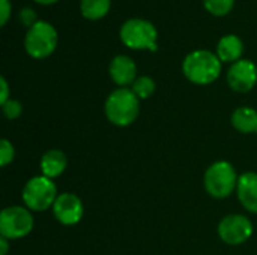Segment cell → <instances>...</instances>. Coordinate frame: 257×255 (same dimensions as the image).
<instances>
[{
	"mask_svg": "<svg viewBox=\"0 0 257 255\" xmlns=\"http://www.w3.org/2000/svg\"><path fill=\"white\" fill-rule=\"evenodd\" d=\"M104 114L107 120L119 128L133 125L140 114V99L128 87H117L104 102Z\"/></svg>",
	"mask_w": 257,
	"mask_h": 255,
	"instance_id": "obj_1",
	"label": "cell"
},
{
	"mask_svg": "<svg viewBox=\"0 0 257 255\" xmlns=\"http://www.w3.org/2000/svg\"><path fill=\"white\" fill-rule=\"evenodd\" d=\"M221 60L217 53L209 50H196L182 62V72L188 81L197 86L212 84L221 74Z\"/></svg>",
	"mask_w": 257,
	"mask_h": 255,
	"instance_id": "obj_2",
	"label": "cell"
},
{
	"mask_svg": "<svg viewBox=\"0 0 257 255\" xmlns=\"http://www.w3.org/2000/svg\"><path fill=\"white\" fill-rule=\"evenodd\" d=\"M239 176L229 161H215L208 167L203 176L206 192L215 200H224L236 192Z\"/></svg>",
	"mask_w": 257,
	"mask_h": 255,
	"instance_id": "obj_3",
	"label": "cell"
},
{
	"mask_svg": "<svg viewBox=\"0 0 257 255\" xmlns=\"http://www.w3.org/2000/svg\"><path fill=\"white\" fill-rule=\"evenodd\" d=\"M57 197L59 194L56 183L53 182V179H48L42 174L29 179L21 192L24 206L32 212H45L48 209H53Z\"/></svg>",
	"mask_w": 257,
	"mask_h": 255,
	"instance_id": "obj_4",
	"label": "cell"
},
{
	"mask_svg": "<svg viewBox=\"0 0 257 255\" xmlns=\"http://www.w3.org/2000/svg\"><path fill=\"white\" fill-rule=\"evenodd\" d=\"M120 41L131 50H149L157 51L158 32L155 26L143 18L126 20L119 32Z\"/></svg>",
	"mask_w": 257,
	"mask_h": 255,
	"instance_id": "obj_5",
	"label": "cell"
},
{
	"mask_svg": "<svg viewBox=\"0 0 257 255\" xmlns=\"http://www.w3.org/2000/svg\"><path fill=\"white\" fill-rule=\"evenodd\" d=\"M35 219L26 206H8L0 213V236L8 240H18L32 233Z\"/></svg>",
	"mask_w": 257,
	"mask_h": 255,
	"instance_id": "obj_6",
	"label": "cell"
},
{
	"mask_svg": "<svg viewBox=\"0 0 257 255\" xmlns=\"http://www.w3.org/2000/svg\"><path fill=\"white\" fill-rule=\"evenodd\" d=\"M57 47V32L47 21L33 24L24 36V48L32 59H47Z\"/></svg>",
	"mask_w": 257,
	"mask_h": 255,
	"instance_id": "obj_7",
	"label": "cell"
},
{
	"mask_svg": "<svg viewBox=\"0 0 257 255\" xmlns=\"http://www.w3.org/2000/svg\"><path fill=\"white\" fill-rule=\"evenodd\" d=\"M218 236L220 239L230 246H238L245 243L254 231V225L251 219L241 213H232L224 216L218 224Z\"/></svg>",
	"mask_w": 257,
	"mask_h": 255,
	"instance_id": "obj_8",
	"label": "cell"
},
{
	"mask_svg": "<svg viewBox=\"0 0 257 255\" xmlns=\"http://www.w3.org/2000/svg\"><path fill=\"white\" fill-rule=\"evenodd\" d=\"M53 215L62 225L71 227L81 221L84 215V206L78 195L72 192H62L53 204Z\"/></svg>",
	"mask_w": 257,
	"mask_h": 255,
	"instance_id": "obj_9",
	"label": "cell"
},
{
	"mask_svg": "<svg viewBox=\"0 0 257 255\" xmlns=\"http://www.w3.org/2000/svg\"><path fill=\"white\" fill-rule=\"evenodd\" d=\"M227 84L233 92L247 93L257 84V66L248 59H241L227 71Z\"/></svg>",
	"mask_w": 257,
	"mask_h": 255,
	"instance_id": "obj_10",
	"label": "cell"
},
{
	"mask_svg": "<svg viewBox=\"0 0 257 255\" xmlns=\"http://www.w3.org/2000/svg\"><path fill=\"white\" fill-rule=\"evenodd\" d=\"M108 74H110V78L113 80V83L117 84L119 87L133 86V83L137 80L136 62L125 54H119V56L113 57V60L110 62Z\"/></svg>",
	"mask_w": 257,
	"mask_h": 255,
	"instance_id": "obj_11",
	"label": "cell"
},
{
	"mask_svg": "<svg viewBox=\"0 0 257 255\" xmlns=\"http://www.w3.org/2000/svg\"><path fill=\"white\" fill-rule=\"evenodd\" d=\"M236 195L247 212L257 215V173L247 171L239 176Z\"/></svg>",
	"mask_w": 257,
	"mask_h": 255,
	"instance_id": "obj_12",
	"label": "cell"
},
{
	"mask_svg": "<svg viewBox=\"0 0 257 255\" xmlns=\"http://www.w3.org/2000/svg\"><path fill=\"white\" fill-rule=\"evenodd\" d=\"M39 167H41L42 176H45L48 179H56L65 173V170L68 167V158L62 150L50 149L42 155Z\"/></svg>",
	"mask_w": 257,
	"mask_h": 255,
	"instance_id": "obj_13",
	"label": "cell"
},
{
	"mask_svg": "<svg viewBox=\"0 0 257 255\" xmlns=\"http://www.w3.org/2000/svg\"><path fill=\"white\" fill-rule=\"evenodd\" d=\"M244 53V44L236 35H226L217 44V56L224 63H235L241 60Z\"/></svg>",
	"mask_w": 257,
	"mask_h": 255,
	"instance_id": "obj_14",
	"label": "cell"
},
{
	"mask_svg": "<svg viewBox=\"0 0 257 255\" xmlns=\"http://www.w3.org/2000/svg\"><path fill=\"white\" fill-rule=\"evenodd\" d=\"M230 122L241 134H257V111L251 107H238L232 113Z\"/></svg>",
	"mask_w": 257,
	"mask_h": 255,
	"instance_id": "obj_15",
	"label": "cell"
},
{
	"mask_svg": "<svg viewBox=\"0 0 257 255\" xmlns=\"http://www.w3.org/2000/svg\"><path fill=\"white\" fill-rule=\"evenodd\" d=\"M111 0H80V12L87 20H101L110 11Z\"/></svg>",
	"mask_w": 257,
	"mask_h": 255,
	"instance_id": "obj_16",
	"label": "cell"
},
{
	"mask_svg": "<svg viewBox=\"0 0 257 255\" xmlns=\"http://www.w3.org/2000/svg\"><path fill=\"white\" fill-rule=\"evenodd\" d=\"M157 89V84L154 81L152 77L149 75H142V77H137V80L133 83L131 86V90L136 93V96L142 101V99H148L154 95Z\"/></svg>",
	"mask_w": 257,
	"mask_h": 255,
	"instance_id": "obj_17",
	"label": "cell"
},
{
	"mask_svg": "<svg viewBox=\"0 0 257 255\" xmlns=\"http://www.w3.org/2000/svg\"><path fill=\"white\" fill-rule=\"evenodd\" d=\"M203 5L209 14L215 17H224L232 11L235 0H203Z\"/></svg>",
	"mask_w": 257,
	"mask_h": 255,
	"instance_id": "obj_18",
	"label": "cell"
},
{
	"mask_svg": "<svg viewBox=\"0 0 257 255\" xmlns=\"http://www.w3.org/2000/svg\"><path fill=\"white\" fill-rule=\"evenodd\" d=\"M15 159V149L12 143L6 138L0 141V165L5 168Z\"/></svg>",
	"mask_w": 257,
	"mask_h": 255,
	"instance_id": "obj_19",
	"label": "cell"
},
{
	"mask_svg": "<svg viewBox=\"0 0 257 255\" xmlns=\"http://www.w3.org/2000/svg\"><path fill=\"white\" fill-rule=\"evenodd\" d=\"M2 111H3V114H5V117H6L8 120H15V119H18V117L21 116V113H23V105H21L20 101L11 98L8 102H5V104L2 105Z\"/></svg>",
	"mask_w": 257,
	"mask_h": 255,
	"instance_id": "obj_20",
	"label": "cell"
},
{
	"mask_svg": "<svg viewBox=\"0 0 257 255\" xmlns=\"http://www.w3.org/2000/svg\"><path fill=\"white\" fill-rule=\"evenodd\" d=\"M20 21H21L23 26H26V27L30 29L33 24L38 23V21H36V12H35L32 8H24V9H21V11H20Z\"/></svg>",
	"mask_w": 257,
	"mask_h": 255,
	"instance_id": "obj_21",
	"label": "cell"
},
{
	"mask_svg": "<svg viewBox=\"0 0 257 255\" xmlns=\"http://www.w3.org/2000/svg\"><path fill=\"white\" fill-rule=\"evenodd\" d=\"M11 17V2L0 0V26H5Z\"/></svg>",
	"mask_w": 257,
	"mask_h": 255,
	"instance_id": "obj_22",
	"label": "cell"
},
{
	"mask_svg": "<svg viewBox=\"0 0 257 255\" xmlns=\"http://www.w3.org/2000/svg\"><path fill=\"white\" fill-rule=\"evenodd\" d=\"M9 99H11V96H9V84H8L5 77H0V104L3 105Z\"/></svg>",
	"mask_w": 257,
	"mask_h": 255,
	"instance_id": "obj_23",
	"label": "cell"
},
{
	"mask_svg": "<svg viewBox=\"0 0 257 255\" xmlns=\"http://www.w3.org/2000/svg\"><path fill=\"white\" fill-rule=\"evenodd\" d=\"M9 242L8 239L2 237L0 236V255H8V251H9Z\"/></svg>",
	"mask_w": 257,
	"mask_h": 255,
	"instance_id": "obj_24",
	"label": "cell"
},
{
	"mask_svg": "<svg viewBox=\"0 0 257 255\" xmlns=\"http://www.w3.org/2000/svg\"><path fill=\"white\" fill-rule=\"evenodd\" d=\"M36 3H39V5H53V3H56L57 0H35Z\"/></svg>",
	"mask_w": 257,
	"mask_h": 255,
	"instance_id": "obj_25",
	"label": "cell"
}]
</instances>
